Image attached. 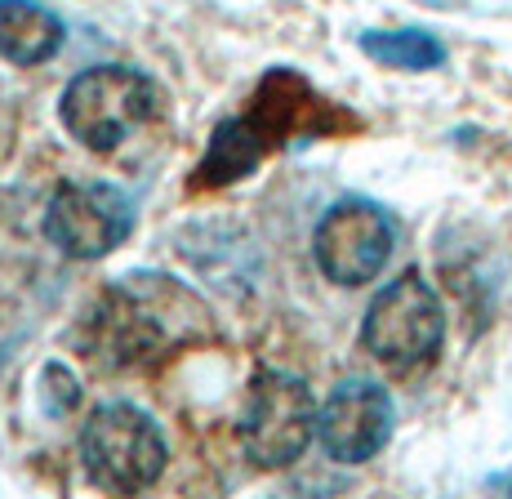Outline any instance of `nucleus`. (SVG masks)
Wrapping results in <instances>:
<instances>
[{
	"instance_id": "6e6552de",
	"label": "nucleus",
	"mask_w": 512,
	"mask_h": 499,
	"mask_svg": "<svg viewBox=\"0 0 512 499\" xmlns=\"http://www.w3.org/2000/svg\"><path fill=\"white\" fill-rule=\"evenodd\" d=\"M161 339H165V330L152 317V308L134 290L116 286L98 299L90 330H85V352H90V361H98V366L125 370L152 357L161 348Z\"/></svg>"
},
{
	"instance_id": "423d86ee",
	"label": "nucleus",
	"mask_w": 512,
	"mask_h": 499,
	"mask_svg": "<svg viewBox=\"0 0 512 499\" xmlns=\"http://www.w3.org/2000/svg\"><path fill=\"white\" fill-rule=\"evenodd\" d=\"M134 232V205L116 183H63L45 205V237L67 259H103Z\"/></svg>"
},
{
	"instance_id": "9b49d317",
	"label": "nucleus",
	"mask_w": 512,
	"mask_h": 499,
	"mask_svg": "<svg viewBox=\"0 0 512 499\" xmlns=\"http://www.w3.org/2000/svg\"><path fill=\"white\" fill-rule=\"evenodd\" d=\"M361 54H370L383 67L401 72H432L446 63V45L419 27H397V32H361Z\"/></svg>"
},
{
	"instance_id": "f03ea898",
	"label": "nucleus",
	"mask_w": 512,
	"mask_h": 499,
	"mask_svg": "<svg viewBox=\"0 0 512 499\" xmlns=\"http://www.w3.org/2000/svg\"><path fill=\"white\" fill-rule=\"evenodd\" d=\"M81 464L94 486L112 495H139L161 482L170 442L161 424L134 401H107L81 428Z\"/></svg>"
},
{
	"instance_id": "ddd939ff",
	"label": "nucleus",
	"mask_w": 512,
	"mask_h": 499,
	"mask_svg": "<svg viewBox=\"0 0 512 499\" xmlns=\"http://www.w3.org/2000/svg\"><path fill=\"white\" fill-rule=\"evenodd\" d=\"M504 486H508V491H512V482H504Z\"/></svg>"
},
{
	"instance_id": "20e7f679",
	"label": "nucleus",
	"mask_w": 512,
	"mask_h": 499,
	"mask_svg": "<svg viewBox=\"0 0 512 499\" xmlns=\"http://www.w3.org/2000/svg\"><path fill=\"white\" fill-rule=\"evenodd\" d=\"M236 437H241V450L259 468H290L317 437L312 388L290 370H259L245 388Z\"/></svg>"
},
{
	"instance_id": "9d476101",
	"label": "nucleus",
	"mask_w": 512,
	"mask_h": 499,
	"mask_svg": "<svg viewBox=\"0 0 512 499\" xmlns=\"http://www.w3.org/2000/svg\"><path fill=\"white\" fill-rule=\"evenodd\" d=\"M67 41V23L41 0H0V58L18 67L49 63Z\"/></svg>"
},
{
	"instance_id": "0eeeda50",
	"label": "nucleus",
	"mask_w": 512,
	"mask_h": 499,
	"mask_svg": "<svg viewBox=\"0 0 512 499\" xmlns=\"http://www.w3.org/2000/svg\"><path fill=\"white\" fill-rule=\"evenodd\" d=\"M392 424L397 410L388 388L374 379H343L317 410V442L339 464H366L392 442Z\"/></svg>"
},
{
	"instance_id": "1a4fd4ad",
	"label": "nucleus",
	"mask_w": 512,
	"mask_h": 499,
	"mask_svg": "<svg viewBox=\"0 0 512 499\" xmlns=\"http://www.w3.org/2000/svg\"><path fill=\"white\" fill-rule=\"evenodd\" d=\"M268 152H272V139L263 134V125L250 112L228 116V121L214 125L210 148H205L201 165H196L192 188H228L236 179H250Z\"/></svg>"
},
{
	"instance_id": "7ed1b4c3",
	"label": "nucleus",
	"mask_w": 512,
	"mask_h": 499,
	"mask_svg": "<svg viewBox=\"0 0 512 499\" xmlns=\"http://www.w3.org/2000/svg\"><path fill=\"white\" fill-rule=\"evenodd\" d=\"M361 344L379 366L410 375V370L428 366L446 344V308H441L437 290L428 286L419 268L401 272L397 281L379 290L361 321Z\"/></svg>"
},
{
	"instance_id": "f257e3e1",
	"label": "nucleus",
	"mask_w": 512,
	"mask_h": 499,
	"mask_svg": "<svg viewBox=\"0 0 512 499\" xmlns=\"http://www.w3.org/2000/svg\"><path fill=\"white\" fill-rule=\"evenodd\" d=\"M156 116V85L139 67L98 63L67 81L58 121L85 152H116L134 130Z\"/></svg>"
},
{
	"instance_id": "f8f14e48",
	"label": "nucleus",
	"mask_w": 512,
	"mask_h": 499,
	"mask_svg": "<svg viewBox=\"0 0 512 499\" xmlns=\"http://www.w3.org/2000/svg\"><path fill=\"white\" fill-rule=\"evenodd\" d=\"M36 397H41L45 415L63 419L67 410H76V401H81V384H76V375L63 366V361H49L45 375H41V388H36Z\"/></svg>"
},
{
	"instance_id": "39448f33",
	"label": "nucleus",
	"mask_w": 512,
	"mask_h": 499,
	"mask_svg": "<svg viewBox=\"0 0 512 499\" xmlns=\"http://www.w3.org/2000/svg\"><path fill=\"white\" fill-rule=\"evenodd\" d=\"M397 246V223L383 205L366 197H343L321 214L312 232V259L334 286H366L383 272Z\"/></svg>"
}]
</instances>
